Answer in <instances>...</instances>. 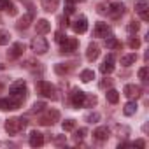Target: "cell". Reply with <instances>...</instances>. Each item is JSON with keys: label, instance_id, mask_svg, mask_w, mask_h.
I'll list each match as a JSON object with an SVG mask.
<instances>
[{"label": "cell", "instance_id": "6da1fadb", "mask_svg": "<svg viewBox=\"0 0 149 149\" xmlns=\"http://www.w3.org/2000/svg\"><path fill=\"white\" fill-rule=\"evenodd\" d=\"M25 128H26V119H23V118H11L6 121V132L9 135H16L18 132H21Z\"/></svg>", "mask_w": 149, "mask_h": 149}, {"label": "cell", "instance_id": "7a4b0ae2", "mask_svg": "<svg viewBox=\"0 0 149 149\" xmlns=\"http://www.w3.org/2000/svg\"><path fill=\"white\" fill-rule=\"evenodd\" d=\"M9 97H16V98H19V100L25 102V98H26V83L23 79L14 81L9 86Z\"/></svg>", "mask_w": 149, "mask_h": 149}, {"label": "cell", "instance_id": "3957f363", "mask_svg": "<svg viewBox=\"0 0 149 149\" xmlns=\"http://www.w3.org/2000/svg\"><path fill=\"white\" fill-rule=\"evenodd\" d=\"M35 88H37V91L42 95V97H47V98H53V100H56V90H54V86L51 84V83H47V81H37L35 83Z\"/></svg>", "mask_w": 149, "mask_h": 149}, {"label": "cell", "instance_id": "277c9868", "mask_svg": "<svg viewBox=\"0 0 149 149\" xmlns=\"http://www.w3.org/2000/svg\"><path fill=\"white\" fill-rule=\"evenodd\" d=\"M30 47H32V51H33L35 54H44V53H47L49 44H47V40H46L44 37H35V39H32Z\"/></svg>", "mask_w": 149, "mask_h": 149}, {"label": "cell", "instance_id": "5b68a950", "mask_svg": "<svg viewBox=\"0 0 149 149\" xmlns=\"http://www.w3.org/2000/svg\"><path fill=\"white\" fill-rule=\"evenodd\" d=\"M60 119V112L56 111V109H51V111H47L42 118H40V125H54L56 121Z\"/></svg>", "mask_w": 149, "mask_h": 149}, {"label": "cell", "instance_id": "8992f818", "mask_svg": "<svg viewBox=\"0 0 149 149\" xmlns=\"http://www.w3.org/2000/svg\"><path fill=\"white\" fill-rule=\"evenodd\" d=\"M77 46H79V42H77V39H63L61 40V53H74L77 49Z\"/></svg>", "mask_w": 149, "mask_h": 149}, {"label": "cell", "instance_id": "52a82bcc", "mask_svg": "<svg viewBox=\"0 0 149 149\" xmlns=\"http://www.w3.org/2000/svg\"><path fill=\"white\" fill-rule=\"evenodd\" d=\"M23 51H25V44H23V42H16V44H13V47L9 49L7 56H9V60H16V58H19V56L23 54Z\"/></svg>", "mask_w": 149, "mask_h": 149}, {"label": "cell", "instance_id": "ba28073f", "mask_svg": "<svg viewBox=\"0 0 149 149\" xmlns=\"http://www.w3.org/2000/svg\"><path fill=\"white\" fill-rule=\"evenodd\" d=\"M84 100H86V93L84 91H74L72 93V105L79 109V107H84Z\"/></svg>", "mask_w": 149, "mask_h": 149}, {"label": "cell", "instance_id": "9c48e42d", "mask_svg": "<svg viewBox=\"0 0 149 149\" xmlns=\"http://www.w3.org/2000/svg\"><path fill=\"white\" fill-rule=\"evenodd\" d=\"M123 9H125V6L121 4V2H112L111 6H109V9H107V13H109V16L111 18H119L121 14H123Z\"/></svg>", "mask_w": 149, "mask_h": 149}, {"label": "cell", "instance_id": "30bf717a", "mask_svg": "<svg viewBox=\"0 0 149 149\" xmlns=\"http://www.w3.org/2000/svg\"><path fill=\"white\" fill-rule=\"evenodd\" d=\"M72 28H74V32H76V33H84V32L88 30V21H86V18H84V16L77 18L76 21H74Z\"/></svg>", "mask_w": 149, "mask_h": 149}, {"label": "cell", "instance_id": "8fae6325", "mask_svg": "<svg viewBox=\"0 0 149 149\" xmlns=\"http://www.w3.org/2000/svg\"><path fill=\"white\" fill-rule=\"evenodd\" d=\"M93 35H95V37H107V35H109V26H107V23L98 21V23L95 25V28H93Z\"/></svg>", "mask_w": 149, "mask_h": 149}, {"label": "cell", "instance_id": "7c38bea8", "mask_svg": "<svg viewBox=\"0 0 149 149\" xmlns=\"http://www.w3.org/2000/svg\"><path fill=\"white\" fill-rule=\"evenodd\" d=\"M51 30V23L47 21V19H39L37 23H35V32L39 33V35H44V33H47Z\"/></svg>", "mask_w": 149, "mask_h": 149}, {"label": "cell", "instance_id": "4fadbf2b", "mask_svg": "<svg viewBox=\"0 0 149 149\" xmlns=\"http://www.w3.org/2000/svg\"><path fill=\"white\" fill-rule=\"evenodd\" d=\"M98 56H100V47L97 44H90L88 46V51H86V60L88 61H95Z\"/></svg>", "mask_w": 149, "mask_h": 149}, {"label": "cell", "instance_id": "5bb4252c", "mask_svg": "<svg viewBox=\"0 0 149 149\" xmlns=\"http://www.w3.org/2000/svg\"><path fill=\"white\" fill-rule=\"evenodd\" d=\"M123 93H125L128 98H137V97H140V88L135 86V84H126L125 90H123Z\"/></svg>", "mask_w": 149, "mask_h": 149}, {"label": "cell", "instance_id": "9a60e30c", "mask_svg": "<svg viewBox=\"0 0 149 149\" xmlns=\"http://www.w3.org/2000/svg\"><path fill=\"white\" fill-rule=\"evenodd\" d=\"M44 144V135L39 132H32L30 133V146L32 147H40Z\"/></svg>", "mask_w": 149, "mask_h": 149}, {"label": "cell", "instance_id": "2e32d148", "mask_svg": "<svg viewBox=\"0 0 149 149\" xmlns=\"http://www.w3.org/2000/svg\"><path fill=\"white\" fill-rule=\"evenodd\" d=\"M40 4H42V9L46 13H53L58 9V4H60V0H40Z\"/></svg>", "mask_w": 149, "mask_h": 149}, {"label": "cell", "instance_id": "e0dca14e", "mask_svg": "<svg viewBox=\"0 0 149 149\" xmlns=\"http://www.w3.org/2000/svg\"><path fill=\"white\" fill-rule=\"evenodd\" d=\"M0 9L7 11L11 16H16V14H18V11H16V7L13 6V2H11V0H0Z\"/></svg>", "mask_w": 149, "mask_h": 149}, {"label": "cell", "instance_id": "ac0fdd59", "mask_svg": "<svg viewBox=\"0 0 149 149\" xmlns=\"http://www.w3.org/2000/svg\"><path fill=\"white\" fill-rule=\"evenodd\" d=\"M93 137H95L97 140H107V137H109V128H107V126L97 128V130L93 132Z\"/></svg>", "mask_w": 149, "mask_h": 149}, {"label": "cell", "instance_id": "d6986e66", "mask_svg": "<svg viewBox=\"0 0 149 149\" xmlns=\"http://www.w3.org/2000/svg\"><path fill=\"white\" fill-rule=\"evenodd\" d=\"M135 61H137V54H135V53L125 54V56L121 58V65H125V67H130V65H133Z\"/></svg>", "mask_w": 149, "mask_h": 149}, {"label": "cell", "instance_id": "ffe728a7", "mask_svg": "<svg viewBox=\"0 0 149 149\" xmlns=\"http://www.w3.org/2000/svg\"><path fill=\"white\" fill-rule=\"evenodd\" d=\"M137 112V104L135 102H128L125 107H123V114L125 116H133Z\"/></svg>", "mask_w": 149, "mask_h": 149}, {"label": "cell", "instance_id": "44dd1931", "mask_svg": "<svg viewBox=\"0 0 149 149\" xmlns=\"http://www.w3.org/2000/svg\"><path fill=\"white\" fill-rule=\"evenodd\" d=\"M135 11H137L139 14L147 13V11H149V2H147V0H139V2L135 4Z\"/></svg>", "mask_w": 149, "mask_h": 149}, {"label": "cell", "instance_id": "7402d4cb", "mask_svg": "<svg viewBox=\"0 0 149 149\" xmlns=\"http://www.w3.org/2000/svg\"><path fill=\"white\" fill-rule=\"evenodd\" d=\"M30 21H32V14L23 16V18L18 21V28H19V30H26V28L30 26Z\"/></svg>", "mask_w": 149, "mask_h": 149}, {"label": "cell", "instance_id": "603a6c76", "mask_svg": "<svg viewBox=\"0 0 149 149\" xmlns=\"http://www.w3.org/2000/svg\"><path fill=\"white\" fill-rule=\"evenodd\" d=\"M91 79H95V72H93V70L86 68V70L81 72V81H83V83H90Z\"/></svg>", "mask_w": 149, "mask_h": 149}, {"label": "cell", "instance_id": "cb8c5ba5", "mask_svg": "<svg viewBox=\"0 0 149 149\" xmlns=\"http://www.w3.org/2000/svg\"><path fill=\"white\" fill-rule=\"evenodd\" d=\"M112 70H114V61L105 60V61L100 65V72H102V74H111Z\"/></svg>", "mask_w": 149, "mask_h": 149}, {"label": "cell", "instance_id": "d4e9b609", "mask_svg": "<svg viewBox=\"0 0 149 149\" xmlns=\"http://www.w3.org/2000/svg\"><path fill=\"white\" fill-rule=\"evenodd\" d=\"M11 40V33L7 30H0V46H7Z\"/></svg>", "mask_w": 149, "mask_h": 149}, {"label": "cell", "instance_id": "484cf974", "mask_svg": "<svg viewBox=\"0 0 149 149\" xmlns=\"http://www.w3.org/2000/svg\"><path fill=\"white\" fill-rule=\"evenodd\" d=\"M105 95H107V100H109L111 104H118V100H119V93H118L116 90H109Z\"/></svg>", "mask_w": 149, "mask_h": 149}, {"label": "cell", "instance_id": "4316f807", "mask_svg": "<svg viewBox=\"0 0 149 149\" xmlns=\"http://www.w3.org/2000/svg\"><path fill=\"white\" fill-rule=\"evenodd\" d=\"M105 44H107L109 49H119V47H121V44H119L118 39H114V37H109V39L105 40Z\"/></svg>", "mask_w": 149, "mask_h": 149}, {"label": "cell", "instance_id": "83f0119b", "mask_svg": "<svg viewBox=\"0 0 149 149\" xmlns=\"http://www.w3.org/2000/svg\"><path fill=\"white\" fill-rule=\"evenodd\" d=\"M84 119H86L88 123H98V121H100V114H98V112H88V114L84 116Z\"/></svg>", "mask_w": 149, "mask_h": 149}, {"label": "cell", "instance_id": "f1b7e54d", "mask_svg": "<svg viewBox=\"0 0 149 149\" xmlns=\"http://www.w3.org/2000/svg\"><path fill=\"white\" fill-rule=\"evenodd\" d=\"M61 126H63V130H65V132H72L74 128H76V121H74V119H65Z\"/></svg>", "mask_w": 149, "mask_h": 149}, {"label": "cell", "instance_id": "f546056e", "mask_svg": "<svg viewBox=\"0 0 149 149\" xmlns=\"http://www.w3.org/2000/svg\"><path fill=\"white\" fill-rule=\"evenodd\" d=\"M54 72L60 74V76H63V74L68 72V67H67L65 63H56V65H54Z\"/></svg>", "mask_w": 149, "mask_h": 149}, {"label": "cell", "instance_id": "4dcf8cb0", "mask_svg": "<svg viewBox=\"0 0 149 149\" xmlns=\"http://www.w3.org/2000/svg\"><path fill=\"white\" fill-rule=\"evenodd\" d=\"M44 107H46V102H35L32 105L30 112H40V111H44Z\"/></svg>", "mask_w": 149, "mask_h": 149}, {"label": "cell", "instance_id": "1f68e13d", "mask_svg": "<svg viewBox=\"0 0 149 149\" xmlns=\"http://www.w3.org/2000/svg\"><path fill=\"white\" fill-rule=\"evenodd\" d=\"M0 109H2V111H9V109H11L9 98H0Z\"/></svg>", "mask_w": 149, "mask_h": 149}, {"label": "cell", "instance_id": "d6a6232c", "mask_svg": "<svg viewBox=\"0 0 149 149\" xmlns=\"http://www.w3.org/2000/svg\"><path fill=\"white\" fill-rule=\"evenodd\" d=\"M139 28H140V25H139V23H135V21H133V23H130V25L126 26V30H128V32H132V33H133V32L137 33V32H139Z\"/></svg>", "mask_w": 149, "mask_h": 149}, {"label": "cell", "instance_id": "836d02e7", "mask_svg": "<svg viewBox=\"0 0 149 149\" xmlns=\"http://www.w3.org/2000/svg\"><path fill=\"white\" fill-rule=\"evenodd\" d=\"M128 44H130L132 49H139V47H140V40H139V39H133V37L128 40Z\"/></svg>", "mask_w": 149, "mask_h": 149}, {"label": "cell", "instance_id": "e575fe53", "mask_svg": "<svg viewBox=\"0 0 149 149\" xmlns=\"http://www.w3.org/2000/svg\"><path fill=\"white\" fill-rule=\"evenodd\" d=\"M139 79L147 81V67H142V68L139 70Z\"/></svg>", "mask_w": 149, "mask_h": 149}, {"label": "cell", "instance_id": "d590c367", "mask_svg": "<svg viewBox=\"0 0 149 149\" xmlns=\"http://www.w3.org/2000/svg\"><path fill=\"white\" fill-rule=\"evenodd\" d=\"M95 104H97V97H88V95H86L84 105H95Z\"/></svg>", "mask_w": 149, "mask_h": 149}, {"label": "cell", "instance_id": "8d00e7d4", "mask_svg": "<svg viewBox=\"0 0 149 149\" xmlns=\"http://www.w3.org/2000/svg\"><path fill=\"white\" fill-rule=\"evenodd\" d=\"M84 135H86V130H84V128H81V130H79V132L76 133V140H81V139H83Z\"/></svg>", "mask_w": 149, "mask_h": 149}, {"label": "cell", "instance_id": "74e56055", "mask_svg": "<svg viewBox=\"0 0 149 149\" xmlns=\"http://www.w3.org/2000/svg\"><path fill=\"white\" fill-rule=\"evenodd\" d=\"M132 146H133V147H146V142H144L142 139H139V140H135Z\"/></svg>", "mask_w": 149, "mask_h": 149}, {"label": "cell", "instance_id": "f35d334b", "mask_svg": "<svg viewBox=\"0 0 149 149\" xmlns=\"http://www.w3.org/2000/svg\"><path fill=\"white\" fill-rule=\"evenodd\" d=\"M72 13H74V6H72V4H68V6H67V11H65V14H72Z\"/></svg>", "mask_w": 149, "mask_h": 149}, {"label": "cell", "instance_id": "ab89813d", "mask_svg": "<svg viewBox=\"0 0 149 149\" xmlns=\"http://www.w3.org/2000/svg\"><path fill=\"white\" fill-rule=\"evenodd\" d=\"M63 39H65V37H63V32H56V40H58V42H61Z\"/></svg>", "mask_w": 149, "mask_h": 149}, {"label": "cell", "instance_id": "60d3db41", "mask_svg": "<svg viewBox=\"0 0 149 149\" xmlns=\"http://www.w3.org/2000/svg\"><path fill=\"white\" fill-rule=\"evenodd\" d=\"M67 4H74V2H83V0H65Z\"/></svg>", "mask_w": 149, "mask_h": 149}]
</instances>
